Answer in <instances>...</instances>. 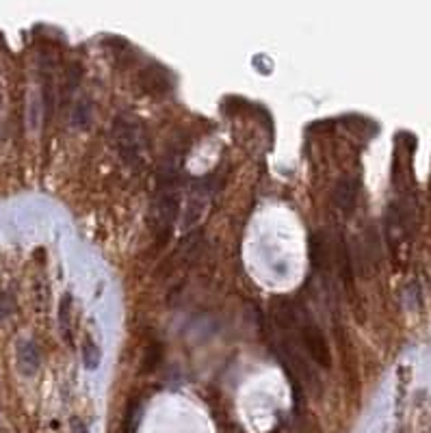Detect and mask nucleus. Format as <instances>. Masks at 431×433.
I'll return each mask as SVG.
<instances>
[{
  "mask_svg": "<svg viewBox=\"0 0 431 433\" xmlns=\"http://www.w3.org/2000/svg\"><path fill=\"white\" fill-rule=\"evenodd\" d=\"M39 351L33 343H20L17 347V367L22 375H35L39 369Z\"/></svg>",
  "mask_w": 431,
  "mask_h": 433,
  "instance_id": "obj_5",
  "label": "nucleus"
},
{
  "mask_svg": "<svg viewBox=\"0 0 431 433\" xmlns=\"http://www.w3.org/2000/svg\"><path fill=\"white\" fill-rule=\"evenodd\" d=\"M358 180L351 178V176H345V178H340L336 182V187L332 191V201H334V206L343 213V215H351L353 208H355V201H358Z\"/></svg>",
  "mask_w": 431,
  "mask_h": 433,
  "instance_id": "obj_4",
  "label": "nucleus"
},
{
  "mask_svg": "<svg viewBox=\"0 0 431 433\" xmlns=\"http://www.w3.org/2000/svg\"><path fill=\"white\" fill-rule=\"evenodd\" d=\"M72 122L76 126H87L89 122H92V104H89L87 100L78 102L74 113H72Z\"/></svg>",
  "mask_w": 431,
  "mask_h": 433,
  "instance_id": "obj_7",
  "label": "nucleus"
},
{
  "mask_svg": "<svg viewBox=\"0 0 431 433\" xmlns=\"http://www.w3.org/2000/svg\"><path fill=\"white\" fill-rule=\"evenodd\" d=\"M215 193V185L213 180H195L193 185L187 191V206H185V225H193L195 221L202 219L204 211H206L209 201Z\"/></svg>",
  "mask_w": 431,
  "mask_h": 433,
  "instance_id": "obj_3",
  "label": "nucleus"
},
{
  "mask_svg": "<svg viewBox=\"0 0 431 433\" xmlns=\"http://www.w3.org/2000/svg\"><path fill=\"white\" fill-rule=\"evenodd\" d=\"M70 306H72V297L67 294V297L61 301V314H59L61 316V327H63L67 340H70Z\"/></svg>",
  "mask_w": 431,
  "mask_h": 433,
  "instance_id": "obj_8",
  "label": "nucleus"
},
{
  "mask_svg": "<svg viewBox=\"0 0 431 433\" xmlns=\"http://www.w3.org/2000/svg\"><path fill=\"white\" fill-rule=\"evenodd\" d=\"M100 349L98 345L94 343L92 338H87L85 340V345H83V364H85V369L89 371H96L100 367Z\"/></svg>",
  "mask_w": 431,
  "mask_h": 433,
  "instance_id": "obj_6",
  "label": "nucleus"
},
{
  "mask_svg": "<svg viewBox=\"0 0 431 433\" xmlns=\"http://www.w3.org/2000/svg\"><path fill=\"white\" fill-rule=\"evenodd\" d=\"M113 141H115L120 154L126 163L130 165H139L141 163V150H143V132H141V124L137 118L128 115H120L113 124Z\"/></svg>",
  "mask_w": 431,
  "mask_h": 433,
  "instance_id": "obj_2",
  "label": "nucleus"
},
{
  "mask_svg": "<svg viewBox=\"0 0 431 433\" xmlns=\"http://www.w3.org/2000/svg\"><path fill=\"white\" fill-rule=\"evenodd\" d=\"M290 318H292L295 336H297V340H299V345L304 347L306 355L314 364H319V367L330 369L332 353H330V347H327V340L323 336V329L316 325L314 318L308 316V314H299V312L290 310Z\"/></svg>",
  "mask_w": 431,
  "mask_h": 433,
  "instance_id": "obj_1",
  "label": "nucleus"
},
{
  "mask_svg": "<svg viewBox=\"0 0 431 433\" xmlns=\"http://www.w3.org/2000/svg\"><path fill=\"white\" fill-rule=\"evenodd\" d=\"M72 433H87L85 423H83V420H78V418H74V420H72Z\"/></svg>",
  "mask_w": 431,
  "mask_h": 433,
  "instance_id": "obj_9",
  "label": "nucleus"
},
{
  "mask_svg": "<svg viewBox=\"0 0 431 433\" xmlns=\"http://www.w3.org/2000/svg\"><path fill=\"white\" fill-rule=\"evenodd\" d=\"M5 299H7L5 294H0V316H5V314H9V312H11V308L5 304Z\"/></svg>",
  "mask_w": 431,
  "mask_h": 433,
  "instance_id": "obj_10",
  "label": "nucleus"
}]
</instances>
